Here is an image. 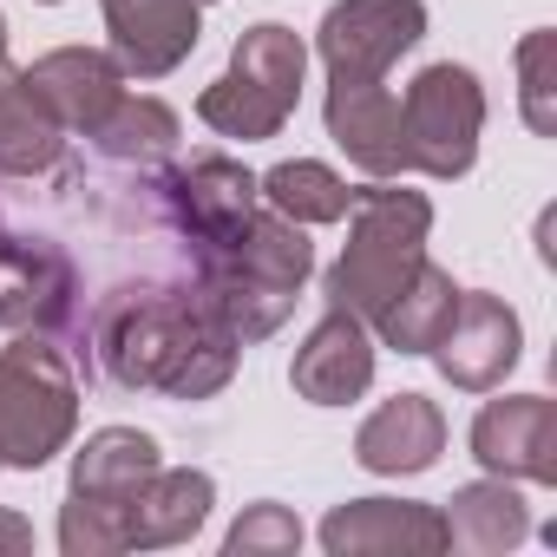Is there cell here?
<instances>
[{
	"label": "cell",
	"mask_w": 557,
	"mask_h": 557,
	"mask_svg": "<svg viewBox=\"0 0 557 557\" xmlns=\"http://www.w3.org/2000/svg\"><path fill=\"white\" fill-rule=\"evenodd\" d=\"M79 426V374L47 335L0 348V466L40 472Z\"/></svg>",
	"instance_id": "cell-4"
},
{
	"label": "cell",
	"mask_w": 557,
	"mask_h": 557,
	"mask_svg": "<svg viewBox=\"0 0 557 557\" xmlns=\"http://www.w3.org/2000/svg\"><path fill=\"white\" fill-rule=\"evenodd\" d=\"M446 550L498 557L531 537V505L518 498V479H472L446 498Z\"/></svg>",
	"instance_id": "cell-18"
},
{
	"label": "cell",
	"mask_w": 557,
	"mask_h": 557,
	"mask_svg": "<svg viewBox=\"0 0 557 557\" xmlns=\"http://www.w3.org/2000/svg\"><path fill=\"white\" fill-rule=\"evenodd\" d=\"M158 440L138 433V426H99L79 453H73V498H92V505H112L125 518L132 492L158 472Z\"/></svg>",
	"instance_id": "cell-19"
},
{
	"label": "cell",
	"mask_w": 557,
	"mask_h": 557,
	"mask_svg": "<svg viewBox=\"0 0 557 557\" xmlns=\"http://www.w3.org/2000/svg\"><path fill=\"white\" fill-rule=\"evenodd\" d=\"M453 309H459V283H453L440 262H426V256H420V269L407 275L394 296H387V309H381L368 329H374L387 348H400V355H426V348L446 335Z\"/></svg>",
	"instance_id": "cell-21"
},
{
	"label": "cell",
	"mask_w": 557,
	"mask_h": 557,
	"mask_svg": "<svg viewBox=\"0 0 557 557\" xmlns=\"http://www.w3.org/2000/svg\"><path fill=\"white\" fill-rule=\"evenodd\" d=\"M92 145H99V158H112V164H164L171 151H177V112L164 106V99H119L92 132H86Z\"/></svg>",
	"instance_id": "cell-22"
},
{
	"label": "cell",
	"mask_w": 557,
	"mask_h": 557,
	"mask_svg": "<svg viewBox=\"0 0 557 557\" xmlns=\"http://www.w3.org/2000/svg\"><path fill=\"white\" fill-rule=\"evenodd\" d=\"M400 119H407V151H413V171L426 177H466L472 158H479V132H485V86L472 66H426L407 99H400Z\"/></svg>",
	"instance_id": "cell-5"
},
{
	"label": "cell",
	"mask_w": 557,
	"mask_h": 557,
	"mask_svg": "<svg viewBox=\"0 0 557 557\" xmlns=\"http://www.w3.org/2000/svg\"><path fill=\"white\" fill-rule=\"evenodd\" d=\"M0 236H8V230H0Z\"/></svg>",
	"instance_id": "cell-32"
},
{
	"label": "cell",
	"mask_w": 557,
	"mask_h": 557,
	"mask_svg": "<svg viewBox=\"0 0 557 557\" xmlns=\"http://www.w3.org/2000/svg\"><path fill=\"white\" fill-rule=\"evenodd\" d=\"M440 453H446V413H440L426 394H394V400H381V407L361 420V433H355V459H361L368 472H381V479H413V472H426Z\"/></svg>",
	"instance_id": "cell-15"
},
{
	"label": "cell",
	"mask_w": 557,
	"mask_h": 557,
	"mask_svg": "<svg viewBox=\"0 0 557 557\" xmlns=\"http://www.w3.org/2000/svg\"><path fill=\"white\" fill-rule=\"evenodd\" d=\"M216 505V479L197 472V466H158L132 505H125V550H164V544H184L203 531Z\"/></svg>",
	"instance_id": "cell-16"
},
{
	"label": "cell",
	"mask_w": 557,
	"mask_h": 557,
	"mask_svg": "<svg viewBox=\"0 0 557 557\" xmlns=\"http://www.w3.org/2000/svg\"><path fill=\"white\" fill-rule=\"evenodd\" d=\"M197 8H203V0H197Z\"/></svg>",
	"instance_id": "cell-31"
},
{
	"label": "cell",
	"mask_w": 557,
	"mask_h": 557,
	"mask_svg": "<svg viewBox=\"0 0 557 557\" xmlns=\"http://www.w3.org/2000/svg\"><path fill=\"white\" fill-rule=\"evenodd\" d=\"M164 197H171V216L177 230L190 236V249H216L230 243L249 216H256V177L236 164V158H190L164 177Z\"/></svg>",
	"instance_id": "cell-11"
},
{
	"label": "cell",
	"mask_w": 557,
	"mask_h": 557,
	"mask_svg": "<svg viewBox=\"0 0 557 557\" xmlns=\"http://www.w3.org/2000/svg\"><path fill=\"white\" fill-rule=\"evenodd\" d=\"M426 34V0H335L322 14L315 53L329 79H387L400 53H413Z\"/></svg>",
	"instance_id": "cell-6"
},
{
	"label": "cell",
	"mask_w": 557,
	"mask_h": 557,
	"mask_svg": "<svg viewBox=\"0 0 557 557\" xmlns=\"http://www.w3.org/2000/svg\"><path fill=\"white\" fill-rule=\"evenodd\" d=\"M223 550L230 557H289V550H302V518L289 505H249L230 524Z\"/></svg>",
	"instance_id": "cell-27"
},
{
	"label": "cell",
	"mask_w": 557,
	"mask_h": 557,
	"mask_svg": "<svg viewBox=\"0 0 557 557\" xmlns=\"http://www.w3.org/2000/svg\"><path fill=\"white\" fill-rule=\"evenodd\" d=\"M66 158V125L27 86V73L0 66V177H40Z\"/></svg>",
	"instance_id": "cell-20"
},
{
	"label": "cell",
	"mask_w": 557,
	"mask_h": 557,
	"mask_svg": "<svg viewBox=\"0 0 557 557\" xmlns=\"http://www.w3.org/2000/svg\"><path fill=\"white\" fill-rule=\"evenodd\" d=\"M0 550H34V524L21 511H0Z\"/></svg>",
	"instance_id": "cell-28"
},
{
	"label": "cell",
	"mask_w": 557,
	"mask_h": 557,
	"mask_svg": "<svg viewBox=\"0 0 557 557\" xmlns=\"http://www.w3.org/2000/svg\"><path fill=\"white\" fill-rule=\"evenodd\" d=\"M40 8H60V0H40Z\"/></svg>",
	"instance_id": "cell-30"
},
{
	"label": "cell",
	"mask_w": 557,
	"mask_h": 557,
	"mask_svg": "<svg viewBox=\"0 0 557 557\" xmlns=\"http://www.w3.org/2000/svg\"><path fill=\"white\" fill-rule=\"evenodd\" d=\"M335 557H433L446 550V518L413 498H348L322 518Z\"/></svg>",
	"instance_id": "cell-10"
},
{
	"label": "cell",
	"mask_w": 557,
	"mask_h": 557,
	"mask_svg": "<svg viewBox=\"0 0 557 557\" xmlns=\"http://www.w3.org/2000/svg\"><path fill=\"white\" fill-rule=\"evenodd\" d=\"M27 86L47 99V112L66 132H92L125 99V66L112 53H92V47H60V53L27 66Z\"/></svg>",
	"instance_id": "cell-17"
},
{
	"label": "cell",
	"mask_w": 557,
	"mask_h": 557,
	"mask_svg": "<svg viewBox=\"0 0 557 557\" xmlns=\"http://www.w3.org/2000/svg\"><path fill=\"white\" fill-rule=\"evenodd\" d=\"M0 66H8V21H0Z\"/></svg>",
	"instance_id": "cell-29"
},
{
	"label": "cell",
	"mask_w": 557,
	"mask_h": 557,
	"mask_svg": "<svg viewBox=\"0 0 557 557\" xmlns=\"http://www.w3.org/2000/svg\"><path fill=\"white\" fill-rule=\"evenodd\" d=\"M197 119H203L210 132H223V138L262 145V138H275V132L289 125V106H275V99H269V92H256L249 79L223 73L216 86H203V99H197Z\"/></svg>",
	"instance_id": "cell-25"
},
{
	"label": "cell",
	"mask_w": 557,
	"mask_h": 557,
	"mask_svg": "<svg viewBox=\"0 0 557 557\" xmlns=\"http://www.w3.org/2000/svg\"><path fill=\"white\" fill-rule=\"evenodd\" d=\"M329 138H335V145L348 151V164H361L368 177H400V171H413L400 99H394L381 79H335V86H329Z\"/></svg>",
	"instance_id": "cell-12"
},
{
	"label": "cell",
	"mask_w": 557,
	"mask_h": 557,
	"mask_svg": "<svg viewBox=\"0 0 557 557\" xmlns=\"http://www.w3.org/2000/svg\"><path fill=\"white\" fill-rule=\"evenodd\" d=\"M92 342L125 394L210 400L236 374V335L203 309L197 289H119L106 296Z\"/></svg>",
	"instance_id": "cell-1"
},
{
	"label": "cell",
	"mask_w": 557,
	"mask_h": 557,
	"mask_svg": "<svg viewBox=\"0 0 557 557\" xmlns=\"http://www.w3.org/2000/svg\"><path fill=\"white\" fill-rule=\"evenodd\" d=\"M472 459L492 479L557 485V400H544V394L485 400L472 420Z\"/></svg>",
	"instance_id": "cell-8"
},
{
	"label": "cell",
	"mask_w": 557,
	"mask_h": 557,
	"mask_svg": "<svg viewBox=\"0 0 557 557\" xmlns=\"http://www.w3.org/2000/svg\"><path fill=\"white\" fill-rule=\"evenodd\" d=\"M557 40L550 34H524V47H518V106H524V125L537 132V138H550L557 132Z\"/></svg>",
	"instance_id": "cell-26"
},
{
	"label": "cell",
	"mask_w": 557,
	"mask_h": 557,
	"mask_svg": "<svg viewBox=\"0 0 557 557\" xmlns=\"http://www.w3.org/2000/svg\"><path fill=\"white\" fill-rule=\"evenodd\" d=\"M230 73L249 79L256 92H269L275 106H289V112H296V99H302V73H309V47H302L289 27L262 21V27H249V34L236 40Z\"/></svg>",
	"instance_id": "cell-24"
},
{
	"label": "cell",
	"mask_w": 557,
	"mask_h": 557,
	"mask_svg": "<svg viewBox=\"0 0 557 557\" xmlns=\"http://www.w3.org/2000/svg\"><path fill=\"white\" fill-rule=\"evenodd\" d=\"M426 230H433V203L420 190H400L394 177H374V190H355L348 197V249L329 269V309L374 322L387 309V296L420 269Z\"/></svg>",
	"instance_id": "cell-3"
},
{
	"label": "cell",
	"mask_w": 557,
	"mask_h": 557,
	"mask_svg": "<svg viewBox=\"0 0 557 557\" xmlns=\"http://www.w3.org/2000/svg\"><path fill=\"white\" fill-rule=\"evenodd\" d=\"M106 34L125 73L164 79L190 60L203 21H197V0H106Z\"/></svg>",
	"instance_id": "cell-14"
},
{
	"label": "cell",
	"mask_w": 557,
	"mask_h": 557,
	"mask_svg": "<svg viewBox=\"0 0 557 557\" xmlns=\"http://www.w3.org/2000/svg\"><path fill=\"white\" fill-rule=\"evenodd\" d=\"M518 315L505 309V296H485V289H459V309L446 322V335L426 348L440 361V374L459 387V394H492L511 368H518Z\"/></svg>",
	"instance_id": "cell-7"
},
{
	"label": "cell",
	"mask_w": 557,
	"mask_h": 557,
	"mask_svg": "<svg viewBox=\"0 0 557 557\" xmlns=\"http://www.w3.org/2000/svg\"><path fill=\"white\" fill-rule=\"evenodd\" d=\"M79 275L60 243L47 236H0V329L53 335L73 315Z\"/></svg>",
	"instance_id": "cell-9"
},
{
	"label": "cell",
	"mask_w": 557,
	"mask_h": 557,
	"mask_svg": "<svg viewBox=\"0 0 557 557\" xmlns=\"http://www.w3.org/2000/svg\"><path fill=\"white\" fill-rule=\"evenodd\" d=\"M197 256V296L203 309L236 335V348L262 342L289 322L309 269H315V243H309V223H289L283 210L256 203V216L216 243V249H190Z\"/></svg>",
	"instance_id": "cell-2"
},
{
	"label": "cell",
	"mask_w": 557,
	"mask_h": 557,
	"mask_svg": "<svg viewBox=\"0 0 557 557\" xmlns=\"http://www.w3.org/2000/svg\"><path fill=\"white\" fill-rule=\"evenodd\" d=\"M256 197H262L269 210H283L289 223H342L355 190H348L329 164H315V158H289V164H275V171L256 177Z\"/></svg>",
	"instance_id": "cell-23"
},
{
	"label": "cell",
	"mask_w": 557,
	"mask_h": 557,
	"mask_svg": "<svg viewBox=\"0 0 557 557\" xmlns=\"http://www.w3.org/2000/svg\"><path fill=\"white\" fill-rule=\"evenodd\" d=\"M289 381H296V394L309 407H348V400H361L374 387V335H368V322L348 315V309H329L309 329V342L296 348Z\"/></svg>",
	"instance_id": "cell-13"
}]
</instances>
